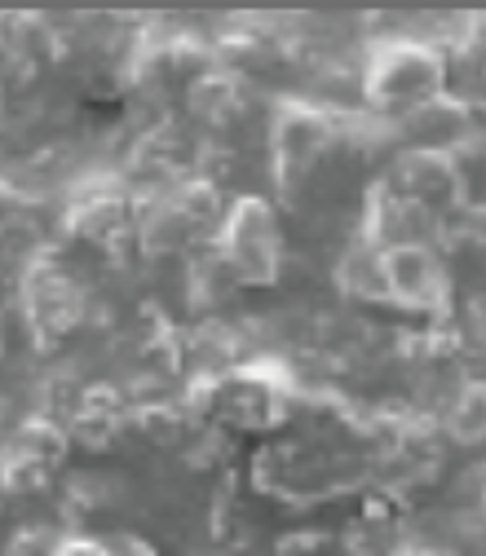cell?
Returning <instances> with one entry per match:
<instances>
[{"label": "cell", "instance_id": "6da1fadb", "mask_svg": "<svg viewBox=\"0 0 486 556\" xmlns=\"http://www.w3.org/2000/svg\"><path fill=\"white\" fill-rule=\"evenodd\" d=\"M447 98V53L425 45L389 36L363 58V111L398 124L415 111H425Z\"/></svg>", "mask_w": 486, "mask_h": 556}, {"label": "cell", "instance_id": "7a4b0ae2", "mask_svg": "<svg viewBox=\"0 0 486 556\" xmlns=\"http://www.w3.org/2000/svg\"><path fill=\"white\" fill-rule=\"evenodd\" d=\"M213 248L244 292L279 288L284 265H288V230H284V217H279V207H274V199L270 194L230 199Z\"/></svg>", "mask_w": 486, "mask_h": 556}, {"label": "cell", "instance_id": "3957f363", "mask_svg": "<svg viewBox=\"0 0 486 556\" xmlns=\"http://www.w3.org/2000/svg\"><path fill=\"white\" fill-rule=\"evenodd\" d=\"M385 288H389V309L402 318L443 323L456 305V283L443 248H389Z\"/></svg>", "mask_w": 486, "mask_h": 556}, {"label": "cell", "instance_id": "277c9868", "mask_svg": "<svg viewBox=\"0 0 486 556\" xmlns=\"http://www.w3.org/2000/svg\"><path fill=\"white\" fill-rule=\"evenodd\" d=\"M385 190L434 207L443 217L460 213V186H456V164L447 151H394L389 168L376 177Z\"/></svg>", "mask_w": 486, "mask_h": 556}, {"label": "cell", "instance_id": "5b68a950", "mask_svg": "<svg viewBox=\"0 0 486 556\" xmlns=\"http://www.w3.org/2000/svg\"><path fill=\"white\" fill-rule=\"evenodd\" d=\"M438 429L447 442H456L464 451L486 446V376H469L451 393V402L438 415Z\"/></svg>", "mask_w": 486, "mask_h": 556}, {"label": "cell", "instance_id": "8992f818", "mask_svg": "<svg viewBox=\"0 0 486 556\" xmlns=\"http://www.w3.org/2000/svg\"><path fill=\"white\" fill-rule=\"evenodd\" d=\"M53 556H120L102 534H66L53 543Z\"/></svg>", "mask_w": 486, "mask_h": 556}]
</instances>
